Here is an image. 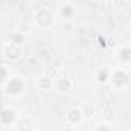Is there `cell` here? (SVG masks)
I'll return each mask as SVG.
<instances>
[{"label": "cell", "mask_w": 131, "mask_h": 131, "mask_svg": "<svg viewBox=\"0 0 131 131\" xmlns=\"http://www.w3.org/2000/svg\"><path fill=\"white\" fill-rule=\"evenodd\" d=\"M111 69H113L111 66H102V67L96 69V72H95V81H96V84H99V85H105V84L110 82Z\"/></svg>", "instance_id": "30bf717a"}, {"label": "cell", "mask_w": 131, "mask_h": 131, "mask_svg": "<svg viewBox=\"0 0 131 131\" xmlns=\"http://www.w3.org/2000/svg\"><path fill=\"white\" fill-rule=\"evenodd\" d=\"M8 41H12V43H15V44H20V46H25V35H23L21 32L12 34V35H11V38H9Z\"/></svg>", "instance_id": "9a60e30c"}, {"label": "cell", "mask_w": 131, "mask_h": 131, "mask_svg": "<svg viewBox=\"0 0 131 131\" xmlns=\"http://www.w3.org/2000/svg\"><path fill=\"white\" fill-rule=\"evenodd\" d=\"M35 87L40 92H50V90H53V79L49 78L47 75L41 73L35 78Z\"/></svg>", "instance_id": "8fae6325"}, {"label": "cell", "mask_w": 131, "mask_h": 131, "mask_svg": "<svg viewBox=\"0 0 131 131\" xmlns=\"http://www.w3.org/2000/svg\"><path fill=\"white\" fill-rule=\"evenodd\" d=\"M92 131H114V127L111 125V122L99 121V122L95 124V127L92 128Z\"/></svg>", "instance_id": "5bb4252c"}, {"label": "cell", "mask_w": 131, "mask_h": 131, "mask_svg": "<svg viewBox=\"0 0 131 131\" xmlns=\"http://www.w3.org/2000/svg\"><path fill=\"white\" fill-rule=\"evenodd\" d=\"M18 117H20V114L11 105H3V108L0 110V125H3V127H14L15 122L18 121Z\"/></svg>", "instance_id": "8992f818"}, {"label": "cell", "mask_w": 131, "mask_h": 131, "mask_svg": "<svg viewBox=\"0 0 131 131\" xmlns=\"http://www.w3.org/2000/svg\"><path fill=\"white\" fill-rule=\"evenodd\" d=\"M61 131H78V127H73V125H67L66 124L64 127L61 128Z\"/></svg>", "instance_id": "e0dca14e"}, {"label": "cell", "mask_w": 131, "mask_h": 131, "mask_svg": "<svg viewBox=\"0 0 131 131\" xmlns=\"http://www.w3.org/2000/svg\"><path fill=\"white\" fill-rule=\"evenodd\" d=\"M76 6L70 2H63L61 5H58V9H57V15L61 17L64 21H72L76 18Z\"/></svg>", "instance_id": "52a82bcc"}, {"label": "cell", "mask_w": 131, "mask_h": 131, "mask_svg": "<svg viewBox=\"0 0 131 131\" xmlns=\"http://www.w3.org/2000/svg\"><path fill=\"white\" fill-rule=\"evenodd\" d=\"M130 72L127 70V67H121V66H113L111 69V76H110V85L114 90H124L128 87L130 82Z\"/></svg>", "instance_id": "7a4b0ae2"}, {"label": "cell", "mask_w": 131, "mask_h": 131, "mask_svg": "<svg viewBox=\"0 0 131 131\" xmlns=\"http://www.w3.org/2000/svg\"><path fill=\"white\" fill-rule=\"evenodd\" d=\"M116 63L121 67H127L131 64V44H124L116 52Z\"/></svg>", "instance_id": "9c48e42d"}, {"label": "cell", "mask_w": 131, "mask_h": 131, "mask_svg": "<svg viewBox=\"0 0 131 131\" xmlns=\"http://www.w3.org/2000/svg\"><path fill=\"white\" fill-rule=\"evenodd\" d=\"M111 3H113V8H114V9L122 11V9H125V8H127L128 0H111Z\"/></svg>", "instance_id": "2e32d148"}, {"label": "cell", "mask_w": 131, "mask_h": 131, "mask_svg": "<svg viewBox=\"0 0 131 131\" xmlns=\"http://www.w3.org/2000/svg\"><path fill=\"white\" fill-rule=\"evenodd\" d=\"M64 121L67 125H73V127L81 125L85 121V114L82 111V107H69L66 110Z\"/></svg>", "instance_id": "5b68a950"}, {"label": "cell", "mask_w": 131, "mask_h": 131, "mask_svg": "<svg viewBox=\"0 0 131 131\" xmlns=\"http://www.w3.org/2000/svg\"><path fill=\"white\" fill-rule=\"evenodd\" d=\"M55 17H57V14H55L50 8H47V6L38 8V9L32 14L34 23H35L38 28H41V29H50V28L55 25Z\"/></svg>", "instance_id": "3957f363"}, {"label": "cell", "mask_w": 131, "mask_h": 131, "mask_svg": "<svg viewBox=\"0 0 131 131\" xmlns=\"http://www.w3.org/2000/svg\"><path fill=\"white\" fill-rule=\"evenodd\" d=\"M14 127H15L17 131H34L35 130L34 121L31 119V117H28V116H20Z\"/></svg>", "instance_id": "7c38bea8"}, {"label": "cell", "mask_w": 131, "mask_h": 131, "mask_svg": "<svg viewBox=\"0 0 131 131\" xmlns=\"http://www.w3.org/2000/svg\"><path fill=\"white\" fill-rule=\"evenodd\" d=\"M26 85H28V81H26L21 75H12V76L9 78V81L5 84L3 92H5L9 98H20V96L25 95Z\"/></svg>", "instance_id": "6da1fadb"}, {"label": "cell", "mask_w": 131, "mask_h": 131, "mask_svg": "<svg viewBox=\"0 0 131 131\" xmlns=\"http://www.w3.org/2000/svg\"><path fill=\"white\" fill-rule=\"evenodd\" d=\"M73 87V81L69 78V76H63V75H58L55 79H53V90L58 93V95H66L72 90Z\"/></svg>", "instance_id": "ba28073f"}, {"label": "cell", "mask_w": 131, "mask_h": 131, "mask_svg": "<svg viewBox=\"0 0 131 131\" xmlns=\"http://www.w3.org/2000/svg\"><path fill=\"white\" fill-rule=\"evenodd\" d=\"M130 28H131V18H130Z\"/></svg>", "instance_id": "d6986e66"}, {"label": "cell", "mask_w": 131, "mask_h": 131, "mask_svg": "<svg viewBox=\"0 0 131 131\" xmlns=\"http://www.w3.org/2000/svg\"><path fill=\"white\" fill-rule=\"evenodd\" d=\"M25 50V46L15 44L12 41H5L3 47H2V55L8 60V61H17L18 58H21Z\"/></svg>", "instance_id": "277c9868"}, {"label": "cell", "mask_w": 131, "mask_h": 131, "mask_svg": "<svg viewBox=\"0 0 131 131\" xmlns=\"http://www.w3.org/2000/svg\"><path fill=\"white\" fill-rule=\"evenodd\" d=\"M12 76V70L8 63H0V89L5 87V84L9 81V78Z\"/></svg>", "instance_id": "4fadbf2b"}, {"label": "cell", "mask_w": 131, "mask_h": 131, "mask_svg": "<svg viewBox=\"0 0 131 131\" xmlns=\"http://www.w3.org/2000/svg\"><path fill=\"white\" fill-rule=\"evenodd\" d=\"M34 131H43V130H38V128H35V130H34Z\"/></svg>", "instance_id": "ac0fdd59"}]
</instances>
